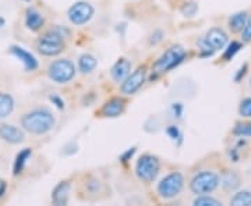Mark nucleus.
I'll return each mask as SVG.
<instances>
[{
	"instance_id": "f257e3e1",
	"label": "nucleus",
	"mask_w": 251,
	"mask_h": 206,
	"mask_svg": "<svg viewBox=\"0 0 251 206\" xmlns=\"http://www.w3.org/2000/svg\"><path fill=\"white\" fill-rule=\"evenodd\" d=\"M53 113L46 108H36L29 110L21 117L23 128L34 135H42L49 133L54 127Z\"/></svg>"
},
{
	"instance_id": "f03ea898",
	"label": "nucleus",
	"mask_w": 251,
	"mask_h": 206,
	"mask_svg": "<svg viewBox=\"0 0 251 206\" xmlns=\"http://www.w3.org/2000/svg\"><path fill=\"white\" fill-rule=\"evenodd\" d=\"M64 32H63L62 28H54L52 31H48L46 34H44L36 41L38 52L44 56H50V57L62 53L66 47Z\"/></svg>"
},
{
	"instance_id": "7ed1b4c3",
	"label": "nucleus",
	"mask_w": 251,
	"mask_h": 206,
	"mask_svg": "<svg viewBox=\"0 0 251 206\" xmlns=\"http://www.w3.org/2000/svg\"><path fill=\"white\" fill-rule=\"evenodd\" d=\"M219 185V176L214 171H201L196 174L191 183H190V189L197 194V195H205L209 192H214Z\"/></svg>"
},
{
	"instance_id": "20e7f679",
	"label": "nucleus",
	"mask_w": 251,
	"mask_h": 206,
	"mask_svg": "<svg viewBox=\"0 0 251 206\" xmlns=\"http://www.w3.org/2000/svg\"><path fill=\"white\" fill-rule=\"evenodd\" d=\"M186 57V49L180 45L171 46L165 53L153 63V70L156 72H166L181 63V60Z\"/></svg>"
},
{
	"instance_id": "39448f33",
	"label": "nucleus",
	"mask_w": 251,
	"mask_h": 206,
	"mask_svg": "<svg viewBox=\"0 0 251 206\" xmlns=\"http://www.w3.org/2000/svg\"><path fill=\"white\" fill-rule=\"evenodd\" d=\"M49 78L57 84H66L72 81L75 75V66L67 59H59L49 64L48 67Z\"/></svg>"
},
{
	"instance_id": "423d86ee",
	"label": "nucleus",
	"mask_w": 251,
	"mask_h": 206,
	"mask_svg": "<svg viewBox=\"0 0 251 206\" xmlns=\"http://www.w3.org/2000/svg\"><path fill=\"white\" fill-rule=\"evenodd\" d=\"M161 169V164L158 158L152 155H143L135 166V174L137 177L144 181V183H152L156 179L158 173Z\"/></svg>"
},
{
	"instance_id": "0eeeda50",
	"label": "nucleus",
	"mask_w": 251,
	"mask_h": 206,
	"mask_svg": "<svg viewBox=\"0 0 251 206\" xmlns=\"http://www.w3.org/2000/svg\"><path fill=\"white\" fill-rule=\"evenodd\" d=\"M184 187V177L179 171H175L168 174L165 179L158 184V194L163 199H172L177 197L180 192L183 191Z\"/></svg>"
},
{
	"instance_id": "6e6552de",
	"label": "nucleus",
	"mask_w": 251,
	"mask_h": 206,
	"mask_svg": "<svg viewBox=\"0 0 251 206\" xmlns=\"http://www.w3.org/2000/svg\"><path fill=\"white\" fill-rule=\"evenodd\" d=\"M94 7L87 1H77L67 11L69 20L74 25H84L90 21L94 16Z\"/></svg>"
},
{
	"instance_id": "1a4fd4ad",
	"label": "nucleus",
	"mask_w": 251,
	"mask_h": 206,
	"mask_svg": "<svg viewBox=\"0 0 251 206\" xmlns=\"http://www.w3.org/2000/svg\"><path fill=\"white\" fill-rule=\"evenodd\" d=\"M145 78H147V70H145V67L137 69L135 71L131 72L122 82V87H120L122 93H125V95H133V93H135L137 91L143 87V84L145 82Z\"/></svg>"
},
{
	"instance_id": "9d476101",
	"label": "nucleus",
	"mask_w": 251,
	"mask_h": 206,
	"mask_svg": "<svg viewBox=\"0 0 251 206\" xmlns=\"http://www.w3.org/2000/svg\"><path fill=\"white\" fill-rule=\"evenodd\" d=\"M10 53L13 56H16L21 63L24 64L25 71H35L38 69V60L35 59V56L32 53H29L28 50H25L21 46H11L10 47Z\"/></svg>"
},
{
	"instance_id": "9b49d317",
	"label": "nucleus",
	"mask_w": 251,
	"mask_h": 206,
	"mask_svg": "<svg viewBox=\"0 0 251 206\" xmlns=\"http://www.w3.org/2000/svg\"><path fill=\"white\" fill-rule=\"evenodd\" d=\"M0 138L6 142L16 145V143L23 142L25 135H24V131L20 130L18 127L11 126V124H1L0 126Z\"/></svg>"
},
{
	"instance_id": "f8f14e48",
	"label": "nucleus",
	"mask_w": 251,
	"mask_h": 206,
	"mask_svg": "<svg viewBox=\"0 0 251 206\" xmlns=\"http://www.w3.org/2000/svg\"><path fill=\"white\" fill-rule=\"evenodd\" d=\"M205 41L214 50H221L227 45V35L221 28H212L206 32Z\"/></svg>"
},
{
	"instance_id": "ddd939ff",
	"label": "nucleus",
	"mask_w": 251,
	"mask_h": 206,
	"mask_svg": "<svg viewBox=\"0 0 251 206\" xmlns=\"http://www.w3.org/2000/svg\"><path fill=\"white\" fill-rule=\"evenodd\" d=\"M130 71H131V63L127 59H120L112 67L110 75L116 82H123L130 75Z\"/></svg>"
},
{
	"instance_id": "4468645a",
	"label": "nucleus",
	"mask_w": 251,
	"mask_h": 206,
	"mask_svg": "<svg viewBox=\"0 0 251 206\" xmlns=\"http://www.w3.org/2000/svg\"><path fill=\"white\" fill-rule=\"evenodd\" d=\"M126 102L122 98H112L108 100L103 108H102V114L105 117H117L125 112Z\"/></svg>"
},
{
	"instance_id": "2eb2a0df",
	"label": "nucleus",
	"mask_w": 251,
	"mask_h": 206,
	"mask_svg": "<svg viewBox=\"0 0 251 206\" xmlns=\"http://www.w3.org/2000/svg\"><path fill=\"white\" fill-rule=\"evenodd\" d=\"M69 197H70V183L69 181L59 183L52 192V201L54 205H66L69 202Z\"/></svg>"
},
{
	"instance_id": "dca6fc26",
	"label": "nucleus",
	"mask_w": 251,
	"mask_h": 206,
	"mask_svg": "<svg viewBox=\"0 0 251 206\" xmlns=\"http://www.w3.org/2000/svg\"><path fill=\"white\" fill-rule=\"evenodd\" d=\"M221 185L227 192L236 191V189L240 187V177H239V174L234 173L233 170L224 171V174L221 177Z\"/></svg>"
},
{
	"instance_id": "f3484780",
	"label": "nucleus",
	"mask_w": 251,
	"mask_h": 206,
	"mask_svg": "<svg viewBox=\"0 0 251 206\" xmlns=\"http://www.w3.org/2000/svg\"><path fill=\"white\" fill-rule=\"evenodd\" d=\"M45 20L42 17V14L39 11H36L35 9H28L27 14H25V25L28 29L31 31H39L41 28L44 27Z\"/></svg>"
},
{
	"instance_id": "a211bd4d",
	"label": "nucleus",
	"mask_w": 251,
	"mask_h": 206,
	"mask_svg": "<svg viewBox=\"0 0 251 206\" xmlns=\"http://www.w3.org/2000/svg\"><path fill=\"white\" fill-rule=\"evenodd\" d=\"M14 110V99L9 93L0 92V120L6 118Z\"/></svg>"
},
{
	"instance_id": "6ab92c4d",
	"label": "nucleus",
	"mask_w": 251,
	"mask_h": 206,
	"mask_svg": "<svg viewBox=\"0 0 251 206\" xmlns=\"http://www.w3.org/2000/svg\"><path fill=\"white\" fill-rule=\"evenodd\" d=\"M31 155H32V151L29 148H25V149H23L21 152L18 153L16 160H14V166H13V174L14 176H18V174L23 173L24 166L27 164V161L31 158Z\"/></svg>"
},
{
	"instance_id": "aec40b11",
	"label": "nucleus",
	"mask_w": 251,
	"mask_h": 206,
	"mask_svg": "<svg viewBox=\"0 0 251 206\" xmlns=\"http://www.w3.org/2000/svg\"><path fill=\"white\" fill-rule=\"evenodd\" d=\"M247 20H249V17H247L246 11L236 13V14L230 16V18H229V27H230V29L233 32H242L246 23H247Z\"/></svg>"
},
{
	"instance_id": "412c9836",
	"label": "nucleus",
	"mask_w": 251,
	"mask_h": 206,
	"mask_svg": "<svg viewBox=\"0 0 251 206\" xmlns=\"http://www.w3.org/2000/svg\"><path fill=\"white\" fill-rule=\"evenodd\" d=\"M97 64H98V62L92 54L85 53L78 59V69L82 74H88V72L92 71L97 67Z\"/></svg>"
},
{
	"instance_id": "4be33fe9",
	"label": "nucleus",
	"mask_w": 251,
	"mask_h": 206,
	"mask_svg": "<svg viewBox=\"0 0 251 206\" xmlns=\"http://www.w3.org/2000/svg\"><path fill=\"white\" fill-rule=\"evenodd\" d=\"M230 204L234 206H251L250 191H240L230 199Z\"/></svg>"
},
{
	"instance_id": "5701e85b",
	"label": "nucleus",
	"mask_w": 251,
	"mask_h": 206,
	"mask_svg": "<svg viewBox=\"0 0 251 206\" xmlns=\"http://www.w3.org/2000/svg\"><path fill=\"white\" fill-rule=\"evenodd\" d=\"M194 205L196 206H219L222 205L218 199L212 197H206V195H202V197H198L196 201H194Z\"/></svg>"
},
{
	"instance_id": "b1692460",
	"label": "nucleus",
	"mask_w": 251,
	"mask_h": 206,
	"mask_svg": "<svg viewBox=\"0 0 251 206\" xmlns=\"http://www.w3.org/2000/svg\"><path fill=\"white\" fill-rule=\"evenodd\" d=\"M233 134L237 137H251V121L250 123H243L234 127Z\"/></svg>"
},
{
	"instance_id": "393cba45",
	"label": "nucleus",
	"mask_w": 251,
	"mask_h": 206,
	"mask_svg": "<svg viewBox=\"0 0 251 206\" xmlns=\"http://www.w3.org/2000/svg\"><path fill=\"white\" fill-rule=\"evenodd\" d=\"M240 49H242V44L240 42H232V44H229V46H227V49H226V52L224 54L225 60H230Z\"/></svg>"
},
{
	"instance_id": "a878e982",
	"label": "nucleus",
	"mask_w": 251,
	"mask_h": 206,
	"mask_svg": "<svg viewBox=\"0 0 251 206\" xmlns=\"http://www.w3.org/2000/svg\"><path fill=\"white\" fill-rule=\"evenodd\" d=\"M239 113L242 117H251V98L243 99L239 108Z\"/></svg>"
},
{
	"instance_id": "bb28decb",
	"label": "nucleus",
	"mask_w": 251,
	"mask_h": 206,
	"mask_svg": "<svg viewBox=\"0 0 251 206\" xmlns=\"http://www.w3.org/2000/svg\"><path fill=\"white\" fill-rule=\"evenodd\" d=\"M197 3H194V1H191V3H186L184 6H183V9H181V13L186 16V17H193L196 13H197Z\"/></svg>"
},
{
	"instance_id": "cd10ccee",
	"label": "nucleus",
	"mask_w": 251,
	"mask_h": 206,
	"mask_svg": "<svg viewBox=\"0 0 251 206\" xmlns=\"http://www.w3.org/2000/svg\"><path fill=\"white\" fill-rule=\"evenodd\" d=\"M242 38L244 42H250L251 41V17H249L247 23H246V25H244V28H243Z\"/></svg>"
},
{
	"instance_id": "c85d7f7f",
	"label": "nucleus",
	"mask_w": 251,
	"mask_h": 206,
	"mask_svg": "<svg viewBox=\"0 0 251 206\" xmlns=\"http://www.w3.org/2000/svg\"><path fill=\"white\" fill-rule=\"evenodd\" d=\"M6 188H7V184H6V181L0 179V198L4 195V192H6Z\"/></svg>"
},
{
	"instance_id": "c756f323",
	"label": "nucleus",
	"mask_w": 251,
	"mask_h": 206,
	"mask_svg": "<svg viewBox=\"0 0 251 206\" xmlns=\"http://www.w3.org/2000/svg\"><path fill=\"white\" fill-rule=\"evenodd\" d=\"M50 99H52V102H54V103H56V106H57L59 109L64 108V103L62 102V99H59L57 96H50Z\"/></svg>"
},
{
	"instance_id": "7c9ffc66",
	"label": "nucleus",
	"mask_w": 251,
	"mask_h": 206,
	"mask_svg": "<svg viewBox=\"0 0 251 206\" xmlns=\"http://www.w3.org/2000/svg\"><path fill=\"white\" fill-rule=\"evenodd\" d=\"M4 23H6V21H4V18L0 17V28H1V27H3V25H4Z\"/></svg>"
}]
</instances>
